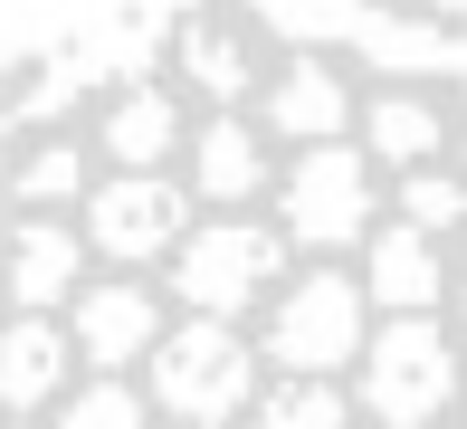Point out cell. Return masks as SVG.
Returning <instances> with one entry per match:
<instances>
[{
	"instance_id": "cell-1",
	"label": "cell",
	"mask_w": 467,
	"mask_h": 429,
	"mask_svg": "<svg viewBox=\"0 0 467 429\" xmlns=\"http://www.w3.org/2000/svg\"><path fill=\"white\" fill-rule=\"evenodd\" d=\"M0 429H467V58L277 0L29 58Z\"/></svg>"
}]
</instances>
